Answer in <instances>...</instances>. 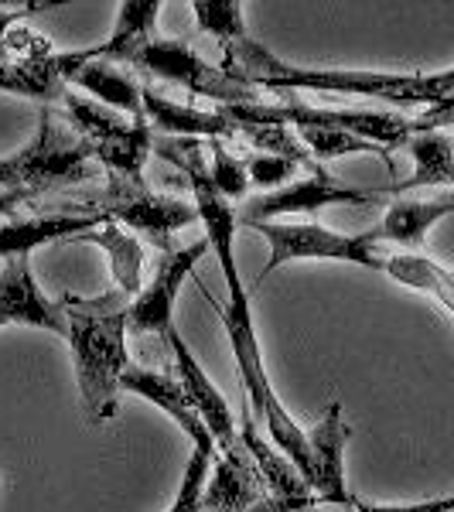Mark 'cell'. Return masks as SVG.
Masks as SVG:
<instances>
[{
	"label": "cell",
	"instance_id": "cell-1",
	"mask_svg": "<svg viewBox=\"0 0 454 512\" xmlns=\"http://www.w3.org/2000/svg\"><path fill=\"white\" fill-rule=\"evenodd\" d=\"M222 69L257 89H270V93L308 89V93L366 96L396 106H427V110L454 99V65L431 72V76H386V72L359 69H297V65H287L274 52L257 45L250 35L222 48Z\"/></svg>",
	"mask_w": 454,
	"mask_h": 512
},
{
	"label": "cell",
	"instance_id": "cell-2",
	"mask_svg": "<svg viewBox=\"0 0 454 512\" xmlns=\"http://www.w3.org/2000/svg\"><path fill=\"white\" fill-rule=\"evenodd\" d=\"M117 297H96V301L65 297L62 304L79 396L93 424H110L117 417L123 373L134 366L127 352V308Z\"/></svg>",
	"mask_w": 454,
	"mask_h": 512
},
{
	"label": "cell",
	"instance_id": "cell-3",
	"mask_svg": "<svg viewBox=\"0 0 454 512\" xmlns=\"http://www.w3.org/2000/svg\"><path fill=\"white\" fill-rule=\"evenodd\" d=\"M219 318H222V328H226V335H229V345H233L236 369H239V386H243L246 396H250L253 420H260V424L267 427L270 441H274L277 448L294 461V468L301 472L304 482H308V472H311L308 434L297 427V420L287 414V407L277 400V393H274L270 373H267V366H263V349L257 342V325H253L250 294L222 304ZM308 489H311V485H308Z\"/></svg>",
	"mask_w": 454,
	"mask_h": 512
},
{
	"label": "cell",
	"instance_id": "cell-4",
	"mask_svg": "<svg viewBox=\"0 0 454 512\" xmlns=\"http://www.w3.org/2000/svg\"><path fill=\"white\" fill-rule=\"evenodd\" d=\"M250 229H257L270 246V260L260 274V284L294 260H342L366 270H386V256L376 253V226L366 233H338V229L318 226V222H253Z\"/></svg>",
	"mask_w": 454,
	"mask_h": 512
},
{
	"label": "cell",
	"instance_id": "cell-5",
	"mask_svg": "<svg viewBox=\"0 0 454 512\" xmlns=\"http://www.w3.org/2000/svg\"><path fill=\"white\" fill-rule=\"evenodd\" d=\"M161 154L168 161H175L178 168H185L188 185H192V205L198 212V222L205 226V239L216 250L222 280L229 287V301L246 297L243 291V277L236 267V209L219 195L216 181L209 175V164H205V144L202 140H161Z\"/></svg>",
	"mask_w": 454,
	"mask_h": 512
},
{
	"label": "cell",
	"instance_id": "cell-6",
	"mask_svg": "<svg viewBox=\"0 0 454 512\" xmlns=\"http://www.w3.org/2000/svg\"><path fill=\"white\" fill-rule=\"evenodd\" d=\"M123 65H134V69H144L151 76H161L175 86H185L188 93L195 96H209L222 106H250V103H263V89L250 86V82L236 79L233 72H226L219 65H209L195 48H188L185 41L178 38H158L144 41L140 48L123 59Z\"/></svg>",
	"mask_w": 454,
	"mask_h": 512
},
{
	"label": "cell",
	"instance_id": "cell-7",
	"mask_svg": "<svg viewBox=\"0 0 454 512\" xmlns=\"http://www.w3.org/2000/svg\"><path fill=\"white\" fill-rule=\"evenodd\" d=\"M103 212L113 222H123V226L144 233L154 246H161L164 253H168V246H171V236L198 219L195 205L158 195L144 178L137 181V178H123V175H110V181H106Z\"/></svg>",
	"mask_w": 454,
	"mask_h": 512
},
{
	"label": "cell",
	"instance_id": "cell-8",
	"mask_svg": "<svg viewBox=\"0 0 454 512\" xmlns=\"http://www.w3.org/2000/svg\"><path fill=\"white\" fill-rule=\"evenodd\" d=\"M21 171V188L28 192H48L52 185H62V181H86L93 178V147L82 137H69L62 127L52 123V113L41 110V123L38 134L24 147L21 154H14Z\"/></svg>",
	"mask_w": 454,
	"mask_h": 512
},
{
	"label": "cell",
	"instance_id": "cell-9",
	"mask_svg": "<svg viewBox=\"0 0 454 512\" xmlns=\"http://www.w3.org/2000/svg\"><path fill=\"white\" fill-rule=\"evenodd\" d=\"M209 239H195L185 250H168L158 260L151 284H144V291L134 297V304H127V335H161L168 338V332L175 328V301L178 291L185 284V277L195 270V263L209 253Z\"/></svg>",
	"mask_w": 454,
	"mask_h": 512
},
{
	"label": "cell",
	"instance_id": "cell-10",
	"mask_svg": "<svg viewBox=\"0 0 454 512\" xmlns=\"http://www.w3.org/2000/svg\"><path fill=\"white\" fill-rule=\"evenodd\" d=\"M28 45H21L18 59L0 62V89L4 93H18L41 99V103H52L69 93V79L76 76L82 65H89L96 59L93 48L86 52H52L41 38L24 35Z\"/></svg>",
	"mask_w": 454,
	"mask_h": 512
},
{
	"label": "cell",
	"instance_id": "cell-11",
	"mask_svg": "<svg viewBox=\"0 0 454 512\" xmlns=\"http://www.w3.org/2000/svg\"><path fill=\"white\" fill-rule=\"evenodd\" d=\"M383 195H386V188H376V192L345 188V185H338L328 171L315 168L308 178L294 181V185L280 188V192L257 195L239 212V219H243V226H253V222H280V216H315L318 209H328V205H342V202L366 205Z\"/></svg>",
	"mask_w": 454,
	"mask_h": 512
},
{
	"label": "cell",
	"instance_id": "cell-12",
	"mask_svg": "<svg viewBox=\"0 0 454 512\" xmlns=\"http://www.w3.org/2000/svg\"><path fill=\"white\" fill-rule=\"evenodd\" d=\"M349 441L352 427L342 420V400H332L325 417L308 431V485L315 492V499L335 502V506H356V499L345 489V448H349Z\"/></svg>",
	"mask_w": 454,
	"mask_h": 512
},
{
	"label": "cell",
	"instance_id": "cell-13",
	"mask_svg": "<svg viewBox=\"0 0 454 512\" xmlns=\"http://www.w3.org/2000/svg\"><path fill=\"white\" fill-rule=\"evenodd\" d=\"M0 318L7 325H28L41 328V332L69 335L65 311L41 294L28 256L4 260V270H0Z\"/></svg>",
	"mask_w": 454,
	"mask_h": 512
},
{
	"label": "cell",
	"instance_id": "cell-14",
	"mask_svg": "<svg viewBox=\"0 0 454 512\" xmlns=\"http://www.w3.org/2000/svg\"><path fill=\"white\" fill-rule=\"evenodd\" d=\"M168 345L171 352H175V366H178V383L181 390H185L188 403L195 407V414L202 417V424L209 427L212 441H216V448L226 454L239 448V434H236V424H233V410H229L226 396L216 390V383H212L209 376H205V369L198 366V359L188 349V342L178 335V328H171L168 332Z\"/></svg>",
	"mask_w": 454,
	"mask_h": 512
},
{
	"label": "cell",
	"instance_id": "cell-15",
	"mask_svg": "<svg viewBox=\"0 0 454 512\" xmlns=\"http://www.w3.org/2000/svg\"><path fill=\"white\" fill-rule=\"evenodd\" d=\"M110 216L103 209L99 212H59V216H35V219H11L0 226V260H14V256H31L38 246L48 243H69L82 233L106 226Z\"/></svg>",
	"mask_w": 454,
	"mask_h": 512
},
{
	"label": "cell",
	"instance_id": "cell-16",
	"mask_svg": "<svg viewBox=\"0 0 454 512\" xmlns=\"http://www.w3.org/2000/svg\"><path fill=\"white\" fill-rule=\"evenodd\" d=\"M263 495H267L263 475L239 441V448L216 458V475L205 485L202 512H250Z\"/></svg>",
	"mask_w": 454,
	"mask_h": 512
},
{
	"label": "cell",
	"instance_id": "cell-17",
	"mask_svg": "<svg viewBox=\"0 0 454 512\" xmlns=\"http://www.w3.org/2000/svg\"><path fill=\"white\" fill-rule=\"evenodd\" d=\"M144 99V117L151 123V130H161L168 137L178 140H222V137H236V123L226 117V110L205 113L195 106H181L175 99L161 96L158 89L144 86L140 89Z\"/></svg>",
	"mask_w": 454,
	"mask_h": 512
},
{
	"label": "cell",
	"instance_id": "cell-18",
	"mask_svg": "<svg viewBox=\"0 0 454 512\" xmlns=\"http://www.w3.org/2000/svg\"><path fill=\"white\" fill-rule=\"evenodd\" d=\"M123 390L140 396V400L154 403L158 410H164L175 424L192 437L195 448H205V444H216L209 434V427L202 424V417L195 414V407L188 403L185 390H181V383L175 376H164V373H154V369H144V366H130L127 373H123Z\"/></svg>",
	"mask_w": 454,
	"mask_h": 512
},
{
	"label": "cell",
	"instance_id": "cell-19",
	"mask_svg": "<svg viewBox=\"0 0 454 512\" xmlns=\"http://www.w3.org/2000/svg\"><path fill=\"white\" fill-rule=\"evenodd\" d=\"M454 216V192L434 195V198H396L386 209L383 222L376 226L379 243H396L407 253H414L424 246L427 233L441 219Z\"/></svg>",
	"mask_w": 454,
	"mask_h": 512
},
{
	"label": "cell",
	"instance_id": "cell-20",
	"mask_svg": "<svg viewBox=\"0 0 454 512\" xmlns=\"http://www.w3.org/2000/svg\"><path fill=\"white\" fill-rule=\"evenodd\" d=\"M243 448L246 454L253 458V465H257V472L263 475V485H267V495H274V499H284V502H297V506H315V492L308 489V482L301 478V472L294 468V461L287 458L284 451L270 448L267 437H260L257 431V420H253V414L246 417L243 424Z\"/></svg>",
	"mask_w": 454,
	"mask_h": 512
},
{
	"label": "cell",
	"instance_id": "cell-21",
	"mask_svg": "<svg viewBox=\"0 0 454 512\" xmlns=\"http://www.w3.org/2000/svg\"><path fill=\"white\" fill-rule=\"evenodd\" d=\"M69 243H89V246H99L110 260V274L117 280V294L120 297H137L144 291V250L120 222H106V226L93 229V233H82Z\"/></svg>",
	"mask_w": 454,
	"mask_h": 512
},
{
	"label": "cell",
	"instance_id": "cell-22",
	"mask_svg": "<svg viewBox=\"0 0 454 512\" xmlns=\"http://www.w3.org/2000/svg\"><path fill=\"white\" fill-rule=\"evenodd\" d=\"M407 151L414 158V178L386 188L390 192H410V188H434L448 185L454 171V134L448 130H417L407 140Z\"/></svg>",
	"mask_w": 454,
	"mask_h": 512
},
{
	"label": "cell",
	"instance_id": "cell-23",
	"mask_svg": "<svg viewBox=\"0 0 454 512\" xmlns=\"http://www.w3.org/2000/svg\"><path fill=\"white\" fill-rule=\"evenodd\" d=\"M383 274H390L396 284L410 287V291L431 297V301H437L454 318V270L441 267V263H434L431 256L393 253V256H386V270H383Z\"/></svg>",
	"mask_w": 454,
	"mask_h": 512
},
{
	"label": "cell",
	"instance_id": "cell-24",
	"mask_svg": "<svg viewBox=\"0 0 454 512\" xmlns=\"http://www.w3.org/2000/svg\"><path fill=\"white\" fill-rule=\"evenodd\" d=\"M69 82H72V86H79V89H86V93H93L99 103L117 106V110L130 113L134 123L147 120L144 117V99H140V86L127 76V72H120L113 62L93 59L89 65H82V69Z\"/></svg>",
	"mask_w": 454,
	"mask_h": 512
},
{
	"label": "cell",
	"instance_id": "cell-25",
	"mask_svg": "<svg viewBox=\"0 0 454 512\" xmlns=\"http://www.w3.org/2000/svg\"><path fill=\"white\" fill-rule=\"evenodd\" d=\"M161 0H123L120 14H117V28L106 45H96V59L123 65L134 48H140L144 41L154 38V21H158Z\"/></svg>",
	"mask_w": 454,
	"mask_h": 512
},
{
	"label": "cell",
	"instance_id": "cell-26",
	"mask_svg": "<svg viewBox=\"0 0 454 512\" xmlns=\"http://www.w3.org/2000/svg\"><path fill=\"white\" fill-rule=\"evenodd\" d=\"M297 140H304V147H308V154H311L315 161L345 158V154H379V158H383V161L393 168L390 151H383V147L369 144V140H359V137L345 134V130H332V127H301V130H297Z\"/></svg>",
	"mask_w": 454,
	"mask_h": 512
},
{
	"label": "cell",
	"instance_id": "cell-27",
	"mask_svg": "<svg viewBox=\"0 0 454 512\" xmlns=\"http://www.w3.org/2000/svg\"><path fill=\"white\" fill-rule=\"evenodd\" d=\"M192 11H195L198 28L216 38L222 48L246 38L243 4H239V0H195Z\"/></svg>",
	"mask_w": 454,
	"mask_h": 512
},
{
	"label": "cell",
	"instance_id": "cell-28",
	"mask_svg": "<svg viewBox=\"0 0 454 512\" xmlns=\"http://www.w3.org/2000/svg\"><path fill=\"white\" fill-rule=\"evenodd\" d=\"M212 458H216V444L195 448V454L188 458L185 478H181V489L168 512H202V495H205V485H209Z\"/></svg>",
	"mask_w": 454,
	"mask_h": 512
},
{
	"label": "cell",
	"instance_id": "cell-29",
	"mask_svg": "<svg viewBox=\"0 0 454 512\" xmlns=\"http://www.w3.org/2000/svg\"><path fill=\"white\" fill-rule=\"evenodd\" d=\"M209 175L216 181L219 195L226 198V202H239V198L246 195V188H250V178H246V168L243 161L236 158L229 147H222L212 140V164H209Z\"/></svg>",
	"mask_w": 454,
	"mask_h": 512
},
{
	"label": "cell",
	"instance_id": "cell-30",
	"mask_svg": "<svg viewBox=\"0 0 454 512\" xmlns=\"http://www.w3.org/2000/svg\"><path fill=\"white\" fill-rule=\"evenodd\" d=\"M246 168V178L260 188H287V178H294L301 171V164L291 161V158H277V154H250L243 161Z\"/></svg>",
	"mask_w": 454,
	"mask_h": 512
},
{
	"label": "cell",
	"instance_id": "cell-31",
	"mask_svg": "<svg viewBox=\"0 0 454 512\" xmlns=\"http://www.w3.org/2000/svg\"><path fill=\"white\" fill-rule=\"evenodd\" d=\"M356 512H454V495L424 502H396V506H376V502H356Z\"/></svg>",
	"mask_w": 454,
	"mask_h": 512
},
{
	"label": "cell",
	"instance_id": "cell-32",
	"mask_svg": "<svg viewBox=\"0 0 454 512\" xmlns=\"http://www.w3.org/2000/svg\"><path fill=\"white\" fill-rule=\"evenodd\" d=\"M41 7H45V4H18V7H4V11H0V62L11 59V48H7L11 35H7V31H11L18 21L31 18L35 11H41Z\"/></svg>",
	"mask_w": 454,
	"mask_h": 512
},
{
	"label": "cell",
	"instance_id": "cell-33",
	"mask_svg": "<svg viewBox=\"0 0 454 512\" xmlns=\"http://www.w3.org/2000/svg\"><path fill=\"white\" fill-rule=\"evenodd\" d=\"M21 188V171L14 158H0V195L4 192H18Z\"/></svg>",
	"mask_w": 454,
	"mask_h": 512
},
{
	"label": "cell",
	"instance_id": "cell-34",
	"mask_svg": "<svg viewBox=\"0 0 454 512\" xmlns=\"http://www.w3.org/2000/svg\"><path fill=\"white\" fill-rule=\"evenodd\" d=\"M28 198H35V192H28V188L4 192V195H0V216H14V209H18L21 202H28Z\"/></svg>",
	"mask_w": 454,
	"mask_h": 512
},
{
	"label": "cell",
	"instance_id": "cell-35",
	"mask_svg": "<svg viewBox=\"0 0 454 512\" xmlns=\"http://www.w3.org/2000/svg\"><path fill=\"white\" fill-rule=\"evenodd\" d=\"M301 509L304 506H297V502H284V499H274V495H263L250 512H301Z\"/></svg>",
	"mask_w": 454,
	"mask_h": 512
},
{
	"label": "cell",
	"instance_id": "cell-36",
	"mask_svg": "<svg viewBox=\"0 0 454 512\" xmlns=\"http://www.w3.org/2000/svg\"><path fill=\"white\" fill-rule=\"evenodd\" d=\"M448 185H454V171H451V181H448Z\"/></svg>",
	"mask_w": 454,
	"mask_h": 512
},
{
	"label": "cell",
	"instance_id": "cell-37",
	"mask_svg": "<svg viewBox=\"0 0 454 512\" xmlns=\"http://www.w3.org/2000/svg\"><path fill=\"white\" fill-rule=\"evenodd\" d=\"M4 325H7V321H4V318H0V328H4Z\"/></svg>",
	"mask_w": 454,
	"mask_h": 512
}]
</instances>
